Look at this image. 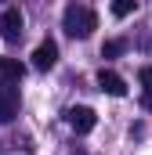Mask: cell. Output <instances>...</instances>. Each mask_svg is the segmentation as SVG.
Segmentation results:
<instances>
[{
  "instance_id": "cell-12",
  "label": "cell",
  "mask_w": 152,
  "mask_h": 155,
  "mask_svg": "<svg viewBox=\"0 0 152 155\" xmlns=\"http://www.w3.org/2000/svg\"><path fill=\"white\" fill-rule=\"evenodd\" d=\"M73 155H87V152H80V148H73Z\"/></svg>"
},
{
  "instance_id": "cell-9",
  "label": "cell",
  "mask_w": 152,
  "mask_h": 155,
  "mask_svg": "<svg viewBox=\"0 0 152 155\" xmlns=\"http://www.w3.org/2000/svg\"><path fill=\"white\" fill-rule=\"evenodd\" d=\"M123 51H127V43H123V40H109V43L102 47V58H119Z\"/></svg>"
},
{
  "instance_id": "cell-1",
  "label": "cell",
  "mask_w": 152,
  "mask_h": 155,
  "mask_svg": "<svg viewBox=\"0 0 152 155\" xmlns=\"http://www.w3.org/2000/svg\"><path fill=\"white\" fill-rule=\"evenodd\" d=\"M62 29H65L73 40H87L94 29H98V15H94L91 7H83V4H69L65 15H62Z\"/></svg>"
},
{
  "instance_id": "cell-5",
  "label": "cell",
  "mask_w": 152,
  "mask_h": 155,
  "mask_svg": "<svg viewBox=\"0 0 152 155\" xmlns=\"http://www.w3.org/2000/svg\"><path fill=\"white\" fill-rule=\"evenodd\" d=\"M26 76V65L18 58H0V87H18Z\"/></svg>"
},
{
  "instance_id": "cell-11",
  "label": "cell",
  "mask_w": 152,
  "mask_h": 155,
  "mask_svg": "<svg viewBox=\"0 0 152 155\" xmlns=\"http://www.w3.org/2000/svg\"><path fill=\"white\" fill-rule=\"evenodd\" d=\"M145 108H149V112H152V87H149V90H145Z\"/></svg>"
},
{
  "instance_id": "cell-3",
  "label": "cell",
  "mask_w": 152,
  "mask_h": 155,
  "mask_svg": "<svg viewBox=\"0 0 152 155\" xmlns=\"http://www.w3.org/2000/svg\"><path fill=\"white\" fill-rule=\"evenodd\" d=\"M65 119H69V126H73L76 134H91V130H94V123H98V116H94L87 105H76V108H69V112H65Z\"/></svg>"
},
{
  "instance_id": "cell-8",
  "label": "cell",
  "mask_w": 152,
  "mask_h": 155,
  "mask_svg": "<svg viewBox=\"0 0 152 155\" xmlns=\"http://www.w3.org/2000/svg\"><path fill=\"white\" fill-rule=\"evenodd\" d=\"M134 7H138V0H112V15H116V18L134 15Z\"/></svg>"
},
{
  "instance_id": "cell-4",
  "label": "cell",
  "mask_w": 152,
  "mask_h": 155,
  "mask_svg": "<svg viewBox=\"0 0 152 155\" xmlns=\"http://www.w3.org/2000/svg\"><path fill=\"white\" fill-rule=\"evenodd\" d=\"M54 61H58V43L54 40H43L36 51H33V69L47 72V69H54Z\"/></svg>"
},
{
  "instance_id": "cell-6",
  "label": "cell",
  "mask_w": 152,
  "mask_h": 155,
  "mask_svg": "<svg viewBox=\"0 0 152 155\" xmlns=\"http://www.w3.org/2000/svg\"><path fill=\"white\" fill-rule=\"evenodd\" d=\"M15 116H18V90L0 87V123H11Z\"/></svg>"
},
{
  "instance_id": "cell-7",
  "label": "cell",
  "mask_w": 152,
  "mask_h": 155,
  "mask_svg": "<svg viewBox=\"0 0 152 155\" xmlns=\"http://www.w3.org/2000/svg\"><path fill=\"white\" fill-rule=\"evenodd\" d=\"M98 87H102L105 94H112V97H123V94H127L123 76H116V72H109V69H102V72H98Z\"/></svg>"
},
{
  "instance_id": "cell-2",
  "label": "cell",
  "mask_w": 152,
  "mask_h": 155,
  "mask_svg": "<svg viewBox=\"0 0 152 155\" xmlns=\"http://www.w3.org/2000/svg\"><path fill=\"white\" fill-rule=\"evenodd\" d=\"M22 25H26V22H22V11H18V7H7V11L0 15V36L7 40V43H15V40L22 36Z\"/></svg>"
},
{
  "instance_id": "cell-10",
  "label": "cell",
  "mask_w": 152,
  "mask_h": 155,
  "mask_svg": "<svg viewBox=\"0 0 152 155\" xmlns=\"http://www.w3.org/2000/svg\"><path fill=\"white\" fill-rule=\"evenodd\" d=\"M141 87H145V90L152 87V65H145V69H141Z\"/></svg>"
}]
</instances>
